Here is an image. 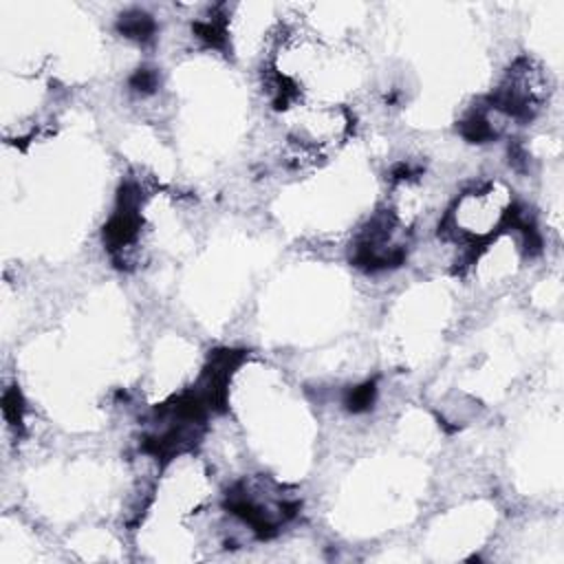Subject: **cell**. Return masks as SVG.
<instances>
[{"label": "cell", "mask_w": 564, "mask_h": 564, "mask_svg": "<svg viewBox=\"0 0 564 564\" xmlns=\"http://www.w3.org/2000/svg\"><path fill=\"white\" fill-rule=\"evenodd\" d=\"M507 200L500 198V194H496V189H487V192H471L465 194L452 214L454 227L460 234L467 236H485L489 234L500 218L507 214Z\"/></svg>", "instance_id": "6da1fadb"}]
</instances>
